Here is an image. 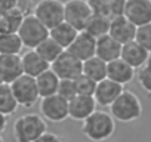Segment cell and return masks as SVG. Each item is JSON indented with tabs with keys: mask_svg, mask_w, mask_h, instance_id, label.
<instances>
[{
	"mask_svg": "<svg viewBox=\"0 0 151 142\" xmlns=\"http://www.w3.org/2000/svg\"><path fill=\"white\" fill-rule=\"evenodd\" d=\"M116 132V120L107 111L96 110L82 121V133L92 142H105Z\"/></svg>",
	"mask_w": 151,
	"mask_h": 142,
	"instance_id": "cell-1",
	"label": "cell"
},
{
	"mask_svg": "<svg viewBox=\"0 0 151 142\" xmlns=\"http://www.w3.org/2000/svg\"><path fill=\"white\" fill-rule=\"evenodd\" d=\"M47 132V123L40 114L28 113L14 121L12 133L17 142H34Z\"/></svg>",
	"mask_w": 151,
	"mask_h": 142,
	"instance_id": "cell-2",
	"label": "cell"
},
{
	"mask_svg": "<svg viewBox=\"0 0 151 142\" xmlns=\"http://www.w3.org/2000/svg\"><path fill=\"white\" fill-rule=\"evenodd\" d=\"M110 114L120 123H130L142 115V102L130 90H123L120 96L110 105Z\"/></svg>",
	"mask_w": 151,
	"mask_h": 142,
	"instance_id": "cell-3",
	"label": "cell"
},
{
	"mask_svg": "<svg viewBox=\"0 0 151 142\" xmlns=\"http://www.w3.org/2000/svg\"><path fill=\"white\" fill-rule=\"evenodd\" d=\"M17 34L21 39L22 46L31 50V49H36L43 40L49 37V30L33 14H28L22 18Z\"/></svg>",
	"mask_w": 151,
	"mask_h": 142,
	"instance_id": "cell-4",
	"label": "cell"
},
{
	"mask_svg": "<svg viewBox=\"0 0 151 142\" xmlns=\"http://www.w3.org/2000/svg\"><path fill=\"white\" fill-rule=\"evenodd\" d=\"M31 14L47 28H53L64 22V3L61 0H39Z\"/></svg>",
	"mask_w": 151,
	"mask_h": 142,
	"instance_id": "cell-5",
	"label": "cell"
},
{
	"mask_svg": "<svg viewBox=\"0 0 151 142\" xmlns=\"http://www.w3.org/2000/svg\"><path fill=\"white\" fill-rule=\"evenodd\" d=\"M9 86H11L12 95H14L18 107L30 108L34 104H37L40 99L39 92H37V86H36V79H33V77L22 74L15 82H12Z\"/></svg>",
	"mask_w": 151,
	"mask_h": 142,
	"instance_id": "cell-6",
	"label": "cell"
},
{
	"mask_svg": "<svg viewBox=\"0 0 151 142\" xmlns=\"http://www.w3.org/2000/svg\"><path fill=\"white\" fill-rule=\"evenodd\" d=\"M92 14L93 12L86 0H68L64 3V22L70 24L77 31L85 30Z\"/></svg>",
	"mask_w": 151,
	"mask_h": 142,
	"instance_id": "cell-7",
	"label": "cell"
},
{
	"mask_svg": "<svg viewBox=\"0 0 151 142\" xmlns=\"http://www.w3.org/2000/svg\"><path fill=\"white\" fill-rule=\"evenodd\" d=\"M82 64L83 62H80L67 50H64L50 64V71H53L59 80H76L82 76Z\"/></svg>",
	"mask_w": 151,
	"mask_h": 142,
	"instance_id": "cell-8",
	"label": "cell"
},
{
	"mask_svg": "<svg viewBox=\"0 0 151 142\" xmlns=\"http://www.w3.org/2000/svg\"><path fill=\"white\" fill-rule=\"evenodd\" d=\"M40 115L45 121L61 123L68 118V102L58 95L40 99Z\"/></svg>",
	"mask_w": 151,
	"mask_h": 142,
	"instance_id": "cell-9",
	"label": "cell"
},
{
	"mask_svg": "<svg viewBox=\"0 0 151 142\" xmlns=\"http://www.w3.org/2000/svg\"><path fill=\"white\" fill-rule=\"evenodd\" d=\"M122 15L135 27L151 22V0H126Z\"/></svg>",
	"mask_w": 151,
	"mask_h": 142,
	"instance_id": "cell-10",
	"label": "cell"
},
{
	"mask_svg": "<svg viewBox=\"0 0 151 142\" xmlns=\"http://www.w3.org/2000/svg\"><path fill=\"white\" fill-rule=\"evenodd\" d=\"M95 49H96V40L88 33L79 31V34L76 36L73 43L65 50L70 55H73L76 59H79L80 62H85L95 56Z\"/></svg>",
	"mask_w": 151,
	"mask_h": 142,
	"instance_id": "cell-11",
	"label": "cell"
},
{
	"mask_svg": "<svg viewBox=\"0 0 151 142\" xmlns=\"http://www.w3.org/2000/svg\"><path fill=\"white\" fill-rule=\"evenodd\" d=\"M135 33H136V27L129 19H126L123 15H117V16L111 18L108 36L111 39H114L117 43H120L122 46L133 42Z\"/></svg>",
	"mask_w": 151,
	"mask_h": 142,
	"instance_id": "cell-12",
	"label": "cell"
},
{
	"mask_svg": "<svg viewBox=\"0 0 151 142\" xmlns=\"http://www.w3.org/2000/svg\"><path fill=\"white\" fill-rule=\"evenodd\" d=\"M96 102L93 96H82L76 95L71 101H68V117L76 121H85L91 114L96 111Z\"/></svg>",
	"mask_w": 151,
	"mask_h": 142,
	"instance_id": "cell-13",
	"label": "cell"
},
{
	"mask_svg": "<svg viewBox=\"0 0 151 142\" xmlns=\"http://www.w3.org/2000/svg\"><path fill=\"white\" fill-rule=\"evenodd\" d=\"M123 90H124L123 86H120L108 79H104L102 82L96 83L93 99H95L96 105H99V107H110L120 96V93Z\"/></svg>",
	"mask_w": 151,
	"mask_h": 142,
	"instance_id": "cell-14",
	"label": "cell"
},
{
	"mask_svg": "<svg viewBox=\"0 0 151 142\" xmlns=\"http://www.w3.org/2000/svg\"><path fill=\"white\" fill-rule=\"evenodd\" d=\"M22 76L21 55H0V80L11 85Z\"/></svg>",
	"mask_w": 151,
	"mask_h": 142,
	"instance_id": "cell-15",
	"label": "cell"
},
{
	"mask_svg": "<svg viewBox=\"0 0 151 142\" xmlns=\"http://www.w3.org/2000/svg\"><path fill=\"white\" fill-rule=\"evenodd\" d=\"M21 65H22V74L28 76V77H39L42 73L47 71L50 68V65L34 50H27L21 55Z\"/></svg>",
	"mask_w": 151,
	"mask_h": 142,
	"instance_id": "cell-16",
	"label": "cell"
},
{
	"mask_svg": "<svg viewBox=\"0 0 151 142\" xmlns=\"http://www.w3.org/2000/svg\"><path fill=\"white\" fill-rule=\"evenodd\" d=\"M107 79L124 87V85L135 79V70L119 58L107 64Z\"/></svg>",
	"mask_w": 151,
	"mask_h": 142,
	"instance_id": "cell-17",
	"label": "cell"
},
{
	"mask_svg": "<svg viewBox=\"0 0 151 142\" xmlns=\"http://www.w3.org/2000/svg\"><path fill=\"white\" fill-rule=\"evenodd\" d=\"M150 53L141 47L135 40L130 43H126L122 46V52H120V59H123L127 65H130L133 70H139L142 68L147 61H148Z\"/></svg>",
	"mask_w": 151,
	"mask_h": 142,
	"instance_id": "cell-18",
	"label": "cell"
},
{
	"mask_svg": "<svg viewBox=\"0 0 151 142\" xmlns=\"http://www.w3.org/2000/svg\"><path fill=\"white\" fill-rule=\"evenodd\" d=\"M122 52V44L117 43L114 39H111L108 34L96 40V49H95V56L104 61L105 64L116 61L120 58Z\"/></svg>",
	"mask_w": 151,
	"mask_h": 142,
	"instance_id": "cell-19",
	"label": "cell"
},
{
	"mask_svg": "<svg viewBox=\"0 0 151 142\" xmlns=\"http://www.w3.org/2000/svg\"><path fill=\"white\" fill-rule=\"evenodd\" d=\"M86 2L93 14L104 15L111 19L117 15H122L126 0H86Z\"/></svg>",
	"mask_w": 151,
	"mask_h": 142,
	"instance_id": "cell-20",
	"label": "cell"
},
{
	"mask_svg": "<svg viewBox=\"0 0 151 142\" xmlns=\"http://www.w3.org/2000/svg\"><path fill=\"white\" fill-rule=\"evenodd\" d=\"M77 34H79V31L76 30V28H73L67 22H61L56 27H53V28L49 30V37L55 43H58L64 50L73 43V40L76 39V36H77Z\"/></svg>",
	"mask_w": 151,
	"mask_h": 142,
	"instance_id": "cell-21",
	"label": "cell"
},
{
	"mask_svg": "<svg viewBox=\"0 0 151 142\" xmlns=\"http://www.w3.org/2000/svg\"><path fill=\"white\" fill-rule=\"evenodd\" d=\"M58 85H59V79L55 76L53 71H50V68L47 71H45V73H42L39 77H36V86H37L40 99L56 95Z\"/></svg>",
	"mask_w": 151,
	"mask_h": 142,
	"instance_id": "cell-22",
	"label": "cell"
},
{
	"mask_svg": "<svg viewBox=\"0 0 151 142\" xmlns=\"http://www.w3.org/2000/svg\"><path fill=\"white\" fill-rule=\"evenodd\" d=\"M82 74L93 80L95 83H99L107 79V64L99 58L93 56L82 64Z\"/></svg>",
	"mask_w": 151,
	"mask_h": 142,
	"instance_id": "cell-23",
	"label": "cell"
},
{
	"mask_svg": "<svg viewBox=\"0 0 151 142\" xmlns=\"http://www.w3.org/2000/svg\"><path fill=\"white\" fill-rule=\"evenodd\" d=\"M110 18L104 16V15H98V14H92V16L89 18L86 27H85V33H88L89 36H92L95 40L104 37L108 34L110 31Z\"/></svg>",
	"mask_w": 151,
	"mask_h": 142,
	"instance_id": "cell-24",
	"label": "cell"
},
{
	"mask_svg": "<svg viewBox=\"0 0 151 142\" xmlns=\"http://www.w3.org/2000/svg\"><path fill=\"white\" fill-rule=\"evenodd\" d=\"M24 15L18 11H6L0 12V34H12L17 33Z\"/></svg>",
	"mask_w": 151,
	"mask_h": 142,
	"instance_id": "cell-25",
	"label": "cell"
},
{
	"mask_svg": "<svg viewBox=\"0 0 151 142\" xmlns=\"http://www.w3.org/2000/svg\"><path fill=\"white\" fill-rule=\"evenodd\" d=\"M17 110H18V104L12 95L11 86L2 83L0 85V113L9 117V115L15 114Z\"/></svg>",
	"mask_w": 151,
	"mask_h": 142,
	"instance_id": "cell-26",
	"label": "cell"
},
{
	"mask_svg": "<svg viewBox=\"0 0 151 142\" xmlns=\"http://www.w3.org/2000/svg\"><path fill=\"white\" fill-rule=\"evenodd\" d=\"M22 47V42L17 33L0 34V55H19Z\"/></svg>",
	"mask_w": 151,
	"mask_h": 142,
	"instance_id": "cell-27",
	"label": "cell"
},
{
	"mask_svg": "<svg viewBox=\"0 0 151 142\" xmlns=\"http://www.w3.org/2000/svg\"><path fill=\"white\" fill-rule=\"evenodd\" d=\"M34 50H36V52H37V53H39V55H40V56H42L49 65H50V64H52V62H53V61H55V59L64 52V49H62L58 43H55L50 37H47L46 40H43V42H42Z\"/></svg>",
	"mask_w": 151,
	"mask_h": 142,
	"instance_id": "cell-28",
	"label": "cell"
},
{
	"mask_svg": "<svg viewBox=\"0 0 151 142\" xmlns=\"http://www.w3.org/2000/svg\"><path fill=\"white\" fill-rule=\"evenodd\" d=\"M135 42L144 47L148 53H151V22L136 27V33H135Z\"/></svg>",
	"mask_w": 151,
	"mask_h": 142,
	"instance_id": "cell-29",
	"label": "cell"
},
{
	"mask_svg": "<svg viewBox=\"0 0 151 142\" xmlns=\"http://www.w3.org/2000/svg\"><path fill=\"white\" fill-rule=\"evenodd\" d=\"M76 83V90H77V95H82V96H93L95 93V87H96V83L91 79H88L86 76H80L74 80Z\"/></svg>",
	"mask_w": 151,
	"mask_h": 142,
	"instance_id": "cell-30",
	"label": "cell"
},
{
	"mask_svg": "<svg viewBox=\"0 0 151 142\" xmlns=\"http://www.w3.org/2000/svg\"><path fill=\"white\" fill-rule=\"evenodd\" d=\"M58 96H61L62 99H65L67 102L71 101L76 95H77V90H76V83L74 80H59L58 85Z\"/></svg>",
	"mask_w": 151,
	"mask_h": 142,
	"instance_id": "cell-31",
	"label": "cell"
},
{
	"mask_svg": "<svg viewBox=\"0 0 151 142\" xmlns=\"http://www.w3.org/2000/svg\"><path fill=\"white\" fill-rule=\"evenodd\" d=\"M136 79H138V83L139 86L151 95V68L145 64L142 68L138 70V73H136Z\"/></svg>",
	"mask_w": 151,
	"mask_h": 142,
	"instance_id": "cell-32",
	"label": "cell"
},
{
	"mask_svg": "<svg viewBox=\"0 0 151 142\" xmlns=\"http://www.w3.org/2000/svg\"><path fill=\"white\" fill-rule=\"evenodd\" d=\"M34 142H65L62 136L56 135V133H52V132H46L43 133L39 139H36Z\"/></svg>",
	"mask_w": 151,
	"mask_h": 142,
	"instance_id": "cell-33",
	"label": "cell"
},
{
	"mask_svg": "<svg viewBox=\"0 0 151 142\" xmlns=\"http://www.w3.org/2000/svg\"><path fill=\"white\" fill-rule=\"evenodd\" d=\"M6 127H8V117L0 113V135L6 130Z\"/></svg>",
	"mask_w": 151,
	"mask_h": 142,
	"instance_id": "cell-34",
	"label": "cell"
},
{
	"mask_svg": "<svg viewBox=\"0 0 151 142\" xmlns=\"http://www.w3.org/2000/svg\"><path fill=\"white\" fill-rule=\"evenodd\" d=\"M147 65L151 68V53H150V56H148V61H147Z\"/></svg>",
	"mask_w": 151,
	"mask_h": 142,
	"instance_id": "cell-35",
	"label": "cell"
},
{
	"mask_svg": "<svg viewBox=\"0 0 151 142\" xmlns=\"http://www.w3.org/2000/svg\"><path fill=\"white\" fill-rule=\"evenodd\" d=\"M0 142H5V141H3V136H2V135H0Z\"/></svg>",
	"mask_w": 151,
	"mask_h": 142,
	"instance_id": "cell-36",
	"label": "cell"
},
{
	"mask_svg": "<svg viewBox=\"0 0 151 142\" xmlns=\"http://www.w3.org/2000/svg\"><path fill=\"white\" fill-rule=\"evenodd\" d=\"M0 85H2V80H0Z\"/></svg>",
	"mask_w": 151,
	"mask_h": 142,
	"instance_id": "cell-37",
	"label": "cell"
}]
</instances>
